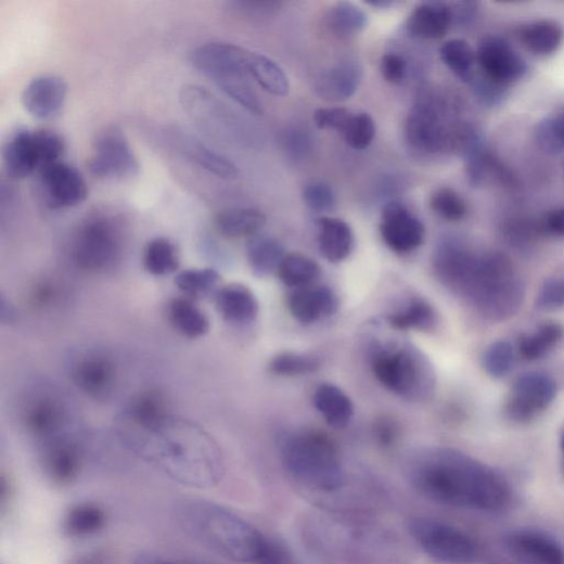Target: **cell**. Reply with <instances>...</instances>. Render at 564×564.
<instances>
[{
    "label": "cell",
    "instance_id": "cell-52",
    "mask_svg": "<svg viewBox=\"0 0 564 564\" xmlns=\"http://www.w3.org/2000/svg\"><path fill=\"white\" fill-rule=\"evenodd\" d=\"M352 113L344 107L319 108L313 115V120L319 129L343 132Z\"/></svg>",
    "mask_w": 564,
    "mask_h": 564
},
{
    "label": "cell",
    "instance_id": "cell-1",
    "mask_svg": "<svg viewBox=\"0 0 564 564\" xmlns=\"http://www.w3.org/2000/svg\"><path fill=\"white\" fill-rule=\"evenodd\" d=\"M410 479L422 496L452 508L497 513L511 500L509 483L500 473L453 449L420 453L411 463Z\"/></svg>",
    "mask_w": 564,
    "mask_h": 564
},
{
    "label": "cell",
    "instance_id": "cell-46",
    "mask_svg": "<svg viewBox=\"0 0 564 564\" xmlns=\"http://www.w3.org/2000/svg\"><path fill=\"white\" fill-rule=\"evenodd\" d=\"M342 134L350 149L363 151L373 143L376 125L368 113L352 114Z\"/></svg>",
    "mask_w": 564,
    "mask_h": 564
},
{
    "label": "cell",
    "instance_id": "cell-15",
    "mask_svg": "<svg viewBox=\"0 0 564 564\" xmlns=\"http://www.w3.org/2000/svg\"><path fill=\"white\" fill-rule=\"evenodd\" d=\"M70 379L87 396L98 400L107 399L117 383V367L106 352L88 350L70 367Z\"/></svg>",
    "mask_w": 564,
    "mask_h": 564
},
{
    "label": "cell",
    "instance_id": "cell-11",
    "mask_svg": "<svg viewBox=\"0 0 564 564\" xmlns=\"http://www.w3.org/2000/svg\"><path fill=\"white\" fill-rule=\"evenodd\" d=\"M139 168L138 159L119 129L107 128L99 133L88 161L93 177L125 180L136 177Z\"/></svg>",
    "mask_w": 564,
    "mask_h": 564
},
{
    "label": "cell",
    "instance_id": "cell-32",
    "mask_svg": "<svg viewBox=\"0 0 564 564\" xmlns=\"http://www.w3.org/2000/svg\"><path fill=\"white\" fill-rule=\"evenodd\" d=\"M286 256L282 244L270 236L255 235L247 244V259L249 266L259 278H265L278 271Z\"/></svg>",
    "mask_w": 564,
    "mask_h": 564
},
{
    "label": "cell",
    "instance_id": "cell-47",
    "mask_svg": "<svg viewBox=\"0 0 564 564\" xmlns=\"http://www.w3.org/2000/svg\"><path fill=\"white\" fill-rule=\"evenodd\" d=\"M431 205L439 217L450 222L461 221L467 214L464 200L450 188L438 189L432 196Z\"/></svg>",
    "mask_w": 564,
    "mask_h": 564
},
{
    "label": "cell",
    "instance_id": "cell-5",
    "mask_svg": "<svg viewBox=\"0 0 564 564\" xmlns=\"http://www.w3.org/2000/svg\"><path fill=\"white\" fill-rule=\"evenodd\" d=\"M371 366L380 384L401 398L425 401L435 394V369L412 344L395 341L373 345Z\"/></svg>",
    "mask_w": 564,
    "mask_h": 564
},
{
    "label": "cell",
    "instance_id": "cell-41",
    "mask_svg": "<svg viewBox=\"0 0 564 564\" xmlns=\"http://www.w3.org/2000/svg\"><path fill=\"white\" fill-rule=\"evenodd\" d=\"M220 273L214 268L187 269L176 275V286L190 299L209 296L219 287Z\"/></svg>",
    "mask_w": 564,
    "mask_h": 564
},
{
    "label": "cell",
    "instance_id": "cell-51",
    "mask_svg": "<svg viewBox=\"0 0 564 564\" xmlns=\"http://www.w3.org/2000/svg\"><path fill=\"white\" fill-rule=\"evenodd\" d=\"M470 84L472 85L475 97L486 106H497L507 95V88L492 82L482 74H475Z\"/></svg>",
    "mask_w": 564,
    "mask_h": 564
},
{
    "label": "cell",
    "instance_id": "cell-12",
    "mask_svg": "<svg viewBox=\"0 0 564 564\" xmlns=\"http://www.w3.org/2000/svg\"><path fill=\"white\" fill-rule=\"evenodd\" d=\"M476 61L483 76L507 89L522 80L528 70L521 53L500 37L484 38L477 47Z\"/></svg>",
    "mask_w": 564,
    "mask_h": 564
},
{
    "label": "cell",
    "instance_id": "cell-54",
    "mask_svg": "<svg viewBox=\"0 0 564 564\" xmlns=\"http://www.w3.org/2000/svg\"><path fill=\"white\" fill-rule=\"evenodd\" d=\"M407 68V61L400 54L387 53L382 59V74L384 79L389 84H401L406 78Z\"/></svg>",
    "mask_w": 564,
    "mask_h": 564
},
{
    "label": "cell",
    "instance_id": "cell-10",
    "mask_svg": "<svg viewBox=\"0 0 564 564\" xmlns=\"http://www.w3.org/2000/svg\"><path fill=\"white\" fill-rule=\"evenodd\" d=\"M408 530L416 543L432 557L449 564H466L474 560L476 547L462 530L430 518L409 521Z\"/></svg>",
    "mask_w": 564,
    "mask_h": 564
},
{
    "label": "cell",
    "instance_id": "cell-34",
    "mask_svg": "<svg viewBox=\"0 0 564 564\" xmlns=\"http://www.w3.org/2000/svg\"><path fill=\"white\" fill-rule=\"evenodd\" d=\"M321 273L319 264L302 254L286 255L277 271L282 284L294 290L315 285Z\"/></svg>",
    "mask_w": 564,
    "mask_h": 564
},
{
    "label": "cell",
    "instance_id": "cell-29",
    "mask_svg": "<svg viewBox=\"0 0 564 564\" xmlns=\"http://www.w3.org/2000/svg\"><path fill=\"white\" fill-rule=\"evenodd\" d=\"M313 400L317 410L333 428H345L355 415V405L351 399L333 384L320 385Z\"/></svg>",
    "mask_w": 564,
    "mask_h": 564
},
{
    "label": "cell",
    "instance_id": "cell-28",
    "mask_svg": "<svg viewBox=\"0 0 564 564\" xmlns=\"http://www.w3.org/2000/svg\"><path fill=\"white\" fill-rule=\"evenodd\" d=\"M318 245L326 260L338 264L344 261L355 248V234L341 219L321 218L318 221Z\"/></svg>",
    "mask_w": 564,
    "mask_h": 564
},
{
    "label": "cell",
    "instance_id": "cell-31",
    "mask_svg": "<svg viewBox=\"0 0 564 564\" xmlns=\"http://www.w3.org/2000/svg\"><path fill=\"white\" fill-rule=\"evenodd\" d=\"M168 317L172 326L185 337L198 338L209 331L208 317L188 297L172 299L168 306Z\"/></svg>",
    "mask_w": 564,
    "mask_h": 564
},
{
    "label": "cell",
    "instance_id": "cell-25",
    "mask_svg": "<svg viewBox=\"0 0 564 564\" xmlns=\"http://www.w3.org/2000/svg\"><path fill=\"white\" fill-rule=\"evenodd\" d=\"M174 132V143L188 161L219 178L234 179L239 176V168L229 158L210 150L192 136L182 131Z\"/></svg>",
    "mask_w": 564,
    "mask_h": 564
},
{
    "label": "cell",
    "instance_id": "cell-50",
    "mask_svg": "<svg viewBox=\"0 0 564 564\" xmlns=\"http://www.w3.org/2000/svg\"><path fill=\"white\" fill-rule=\"evenodd\" d=\"M304 201L309 208L319 211H329L335 206V194L332 188L323 182H313L304 190Z\"/></svg>",
    "mask_w": 564,
    "mask_h": 564
},
{
    "label": "cell",
    "instance_id": "cell-38",
    "mask_svg": "<svg viewBox=\"0 0 564 564\" xmlns=\"http://www.w3.org/2000/svg\"><path fill=\"white\" fill-rule=\"evenodd\" d=\"M326 23L334 36L345 40L360 35L367 28L369 18L357 5L342 2L330 10Z\"/></svg>",
    "mask_w": 564,
    "mask_h": 564
},
{
    "label": "cell",
    "instance_id": "cell-16",
    "mask_svg": "<svg viewBox=\"0 0 564 564\" xmlns=\"http://www.w3.org/2000/svg\"><path fill=\"white\" fill-rule=\"evenodd\" d=\"M381 234L393 252L408 254L422 245L426 230L408 207L399 202H390L383 209Z\"/></svg>",
    "mask_w": 564,
    "mask_h": 564
},
{
    "label": "cell",
    "instance_id": "cell-23",
    "mask_svg": "<svg viewBox=\"0 0 564 564\" xmlns=\"http://www.w3.org/2000/svg\"><path fill=\"white\" fill-rule=\"evenodd\" d=\"M67 94V86L55 76H42L34 79L24 90L22 103L24 108L37 119H49L63 107Z\"/></svg>",
    "mask_w": 564,
    "mask_h": 564
},
{
    "label": "cell",
    "instance_id": "cell-6",
    "mask_svg": "<svg viewBox=\"0 0 564 564\" xmlns=\"http://www.w3.org/2000/svg\"><path fill=\"white\" fill-rule=\"evenodd\" d=\"M281 459L290 474L303 485L333 491L343 483V466L335 445L317 432L289 436L281 446Z\"/></svg>",
    "mask_w": 564,
    "mask_h": 564
},
{
    "label": "cell",
    "instance_id": "cell-14",
    "mask_svg": "<svg viewBox=\"0 0 564 564\" xmlns=\"http://www.w3.org/2000/svg\"><path fill=\"white\" fill-rule=\"evenodd\" d=\"M556 396V384L542 373H527L514 383L505 410L510 419L530 422L548 409Z\"/></svg>",
    "mask_w": 564,
    "mask_h": 564
},
{
    "label": "cell",
    "instance_id": "cell-61",
    "mask_svg": "<svg viewBox=\"0 0 564 564\" xmlns=\"http://www.w3.org/2000/svg\"><path fill=\"white\" fill-rule=\"evenodd\" d=\"M368 4L372 5V7H375V8L388 9V8L394 5V2H384V0H382V2H371V3H368Z\"/></svg>",
    "mask_w": 564,
    "mask_h": 564
},
{
    "label": "cell",
    "instance_id": "cell-3",
    "mask_svg": "<svg viewBox=\"0 0 564 564\" xmlns=\"http://www.w3.org/2000/svg\"><path fill=\"white\" fill-rule=\"evenodd\" d=\"M176 520L193 541L234 562L255 563L265 539L242 517L211 502H183L176 510Z\"/></svg>",
    "mask_w": 564,
    "mask_h": 564
},
{
    "label": "cell",
    "instance_id": "cell-19",
    "mask_svg": "<svg viewBox=\"0 0 564 564\" xmlns=\"http://www.w3.org/2000/svg\"><path fill=\"white\" fill-rule=\"evenodd\" d=\"M41 463L47 476L57 485H67L78 478L84 465L81 445L67 435L43 443Z\"/></svg>",
    "mask_w": 564,
    "mask_h": 564
},
{
    "label": "cell",
    "instance_id": "cell-43",
    "mask_svg": "<svg viewBox=\"0 0 564 564\" xmlns=\"http://www.w3.org/2000/svg\"><path fill=\"white\" fill-rule=\"evenodd\" d=\"M321 368L318 358L302 352L285 351L274 357L269 370L280 376H303L316 373Z\"/></svg>",
    "mask_w": 564,
    "mask_h": 564
},
{
    "label": "cell",
    "instance_id": "cell-45",
    "mask_svg": "<svg viewBox=\"0 0 564 564\" xmlns=\"http://www.w3.org/2000/svg\"><path fill=\"white\" fill-rule=\"evenodd\" d=\"M482 364L486 373L492 379H503L514 364V348L508 341L492 343L484 351Z\"/></svg>",
    "mask_w": 564,
    "mask_h": 564
},
{
    "label": "cell",
    "instance_id": "cell-58",
    "mask_svg": "<svg viewBox=\"0 0 564 564\" xmlns=\"http://www.w3.org/2000/svg\"><path fill=\"white\" fill-rule=\"evenodd\" d=\"M544 230L555 236L564 238V206L551 211L543 222Z\"/></svg>",
    "mask_w": 564,
    "mask_h": 564
},
{
    "label": "cell",
    "instance_id": "cell-26",
    "mask_svg": "<svg viewBox=\"0 0 564 564\" xmlns=\"http://www.w3.org/2000/svg\"><path fill=\"white\" fill-rule=\"evenodd\" d=\"M453 24L451 8L444 3H423L410 15L408 33L418 39L444 38Z\"/></svg>",
    "mask_w": 564,
    "mask_h": 564
},
{
    "label": "cell",
    "instance_id": "cell-57",
    "mask_svg": "<svg viewBox=\"0 0 564 564\" xmlns=\"http://www.w3.org/2000/svg\"><path fill=\"white\" fill-rule=\"evenodd\" d=\"M451 8V7H450ZM453 24L467 26L472 24L477 16V4L475 3H458L451 8Z\"/></svg>",
    "mask_w": 564,
    "mask_h": 564
},
{
    "label": "cell",
    "instance_id": "cell-42",
    "mask_svg": "<svg viewBox=\"0 0 564 564\" xmlns=\"http://www.w3.org/2000/svg\"><path fill=\"white\" fill-rule=\"evenodd\" d=\"M443 62L453 75L470 84L475 75L476 53L469 42L461 39L447 41L440 49Z\"/></svg>",
    "mask_w": 564,
    "mask_h": 564
},
{
    "label": "cell",
    "instance_id": "cell-18",
    "mask_svg": "<svg viewBox=\"0 0 564 564\" xmlns=\"http://www.w3.org/2000/svg\"><path fill=\"white\" fill-rule=\"evenodd\" d=\"M174 414L167 396L150 388L131 397L123 413V432H151L159 428Z\"/></svg>",
    "mask_w": 564,
    "mask_h": 564
},
{
    "label": "cell",
    "instance_id": "cell-49",
    "mask_svg": "<svg viewBox=\"0 0 564 564\" xmlns=\"http://www.w3.org/2000/svg\"><path fill=\"white\" fill-rule=\"evenodd\" d=\"M536 305L542 311L564 308V277L547 280L538 294Z\"/></svg>",
    "mask_w": 564,
    "mask_h": 564
},
{
    "label": "cell",
    "instance_id": "cell-7",
    "mask_svg": "<svg viewBox=\"0 0 564 564\" xmlns=\"http://www.w3.org/2000/svg\"><path fill=\"white\" fill-rule=\"evenodd\" d=\"M124 233L113 217L97 214L84 220L70 239L69 254L75 265L90 273L106 272L120 261Z\"/></svg>",
    "mask_w": 564,
    "mask_h": 564
},
{
    "label": "cell",
    "instance_id": "cell-24",
    "mask_svg": "<svg viewBox=\"0 0 564 564\" xmlns=\"http://www.w3.org/2000/svg\"><path fill=\"white\" fill-rule=\"evenodd\" d=\"M338 299L326 286H309L295 290L289 297L291 315L299 323L310 325L335 315Z\"/></svg>",
    "mask_w": 564,
    "mask_h": 564
},
{
    "label": "cell",
    "instance_id": "cell-17",
    "mask_svg": "<svg viewBox=\"0 0 564 564\" xmlns=\"http://www.w3.org/2000/svg\"><path fill=\"white\" fill-rule=\"evenodd\" d=\"M27 432L46 443L62 435L67 422V412L60 398L50 393L33 396L23 410Z\"/></svg>",
    "mask_w": 564,
    "mask_h": 564
},
{
    "label": "cell",
    "instance_id": "cell-40",
    "mask_svg": "<svg viewBox=\"0 0 564 564\" xmlns=\"http://www.w3.org/2000/svg\"><path fill=\"white\" fill-rule=\"evenodd\" d=\"M564 329L559 323H546L535 333L523 335L518 348L522 357L527 361L542 359L563 338Z\"/></svg>",
    "mask_w": 564,
    "mask_h": 564
},
{
    "label": "cell",
    "instance_id": "cell-30",
    "mask_svg": "<svg viewBox=\"0 0 564 564\" xmlns=\"http://www.w3.org/2000/svg\"><path fill=\"white\" fill-rule=\"evenodd\" d=\"M215 223L226 238H253L265 227L266 217L255 208H229L220 211Z\"/></svg>",
    "mask_w": 564,
    "mask_h": 564
},
{
    "label": "cell",
    "instance_id": "cell-44",
    "mask_svg": "<svg viewBox=\"0 0 564 564\" xmlns=\"http://www.w3.org/2000/svg\"><path fill=\"white\" fill-rule=\"evenodd\" d=\"M538 148L548 155L564 152V112L546 117L536 129Z\"/></svg>",
    "mask_w": 564,
    "mask_h": 564
},
{
    "label": "cell",
    "instance_id": "cell-56",
    "mask_svg": "<svg viewBox=\"0 0 564 564\" xmlns=\"http://www.w3.org/2000/svg\"><path fill=\"white\" fill-rule=\"evenodd\" d=\"M375 435L382 445L390 446L398 435L396 422L386 416L379 419L375 423Z\"/></svg>",
    "mask_w": 564,
    "mask_h": 564
},
{
    "label": "cell",
    "instance_id": "cell-62",
    "mask_svg": "<svg viewBox=\"0 0 564 564\" xmlns=\"http://www.w3.org/2000/svg\"><path fill=\"white\" fill-rule=\"evenodd\" d=\"M561 448H562V451L564 453V433H563L562 438H561Z\"/></svg>",
    "mask_w": 564,
    "mask_h": 564
},
{
    "label": "cell",
    "instance_id": "cell-59",
    "mask_svg": "<svg viewBox=\"0 0 564 564\" xmlns=\"http://www.w3.org/2000/svg\"><path fill=\"white\" fill-rule=\"evenodd\" d=\"M130 564H200V561L175 560L154 554H140Z\"/></svg>",
    "mask_w": 564,
    "mask_h": 564
},
{
    "label": "cell",
    "instance_id": "cell-33",
    "mask_svg": "<svg viewBox=\"0 0 564 564\" xmlns=\"http://www.w3.org/2000/svg\"><path fill=\"white\" fill-rule=\"evenodd\" d=\"M563 28L554 21L542 20L526 25L521 31L525 48L537 55H550L562 43Z\"/></svg>",
    "mask_w": 564,
    "mask_h": 564
},
{
    "label": "cell",
    "instance_id": "cell-21",
    "mask_svg": "<svg viewBox=\"0 0 564 564\" xmlns=\"http://www.w3.org/2000/svg\"><path fill=\"white\" fill-rule=\"evenodd\" d=\"M509 551L527 564H564V550L549 535L534 529H518L505 537Z\"/></svg>",
    "mask_w": 564,
    "mask_h": 564
},
{
    "label": "cell",
    "instance_id": "cell-4",
    "mask_svg": "<svg viewBox=\"0 0 564 564\" xmlns=\"http://www.w3.org/2000/svg\"><path fill=\"white\" fill-rule=\"evenodd\" d=\"M466 299L484 319L502 322L523 306L526 287L513 261L504 254H475L454 291Z\"/></svg>",
    "mask_w": 564,
    "mask_h": 564
},
{
    "label": "cell",
    "instance_id": "cell-22",
    "mask_svg": "<svg viewBox=\"0 0 564 564\" xmlns=\"http://www.w3.org/2000/svg\"><path fill=\"white\" fill-rule=\"evenodd\" d=\"M362 79V64L355 57H344L320 75L316 92L325 101L343 102L357 93Z\"/></svg>",
    "mask_w": 564,
    "mask_h": 564
},
{
    "label": "cell",
    "instance_id": "cell-36",
    "mask_svg": "<svg viewBox=\"0 0 564 564\" xmlns=\"http://www.w3.org/2000/svg\"><path fill=\"white\" fill-rule=\"evenodd\" d=\"M251 77L273 97H286L291 85L285 70L268 56L253 53L249 68Z\"/></svg>",
    "mask_w": 564,
    "mask_h": 564
},
{
    "label": "cell",
    "instance_id": "cell-8",
    "mask_svg": "<svg viewBox=\"0 0 564 564\" xmlns=\"http://www.w3.org/2000/svg\"><path fill=\"white\" fill-rule=\"evenodd\" d=\"M458 126L447 125L445 105L438 98L421 95L408 115L406 140L415 153L435 155L452 150Z\"/></svg>",
    "mask_w": 564,
    "mask_h": 564
},
{
    "label": "cell",
    "instance_id": "cell-35",
    "mask_svg": "<svg viewBox=\"0 0 564 564\" xmlns=\"http://www.w3.org/2000/svg\"><path fill=\"white\" fill-rule=\"evenodd\" d=\"M106 520L105 512L99 505L84 503L67 512L63 529L68 537L85 538L100 533L105 527Z\"/></svg>",
    "mask_w": 564,
    "mask_h": 564
},
{
    "label": "cell",
    "instance_id": "cell-60",
    "mask_svg": "<svg viewBox=\"0 0 564 564\" xmlns=\"http://www.w3.org/2000/svg\"><path fill=\"white\" fill-rule=\"evenodd\" d=\"M68 564H110V561L104 553L94 551L82 554Z\"/></svg>",
    "mask_w": 564,
    "mask_h": 564
},
{
    "label": "cell",
    "instance_id": "cell-55",
    "mask_svg": "<svg viewBox=\"0 0 564 564\" xmlns=\"http://www.w3.org/2000/svg\"><path fill=\"white\" fill-rule=\"evenodd\" d=\"M290 556L284 547L265 537L254 564H289Z\"/></svg>",
    "mask_w": 564,
    "mask_h": 564
},
{
    "label": "cell",
    "instance_id": "cell-53",
    "mask_svg": "<svg viewBox=\"0 0 564 564\" xmlns=\"http://www.w3.org/2000/svg\"><path fill=\"white\" fill-rule=\"evenodd\" d=\"M285 150L294 161H304L311 152V138L303 128H292L285 133Z\"/></svg>",
    "mask_w": 564,
    "mask_h": 564
},
{
    "label": "cell",
    "instance_id": "cell-2",
    "mask_svg": "<svg viewBox=\"0 0 564 564\" xmlns=\"http://www.w3.org/2000/svg\"><path fill=\"white\" fill-rule=\"evenodd\" d=\"M121 439L136 456L181 485L205 489L225 476L217 443L175 415L151 432H123Z\"/></svg>",
    "mask_w": 564,
    "mask_h": 564
},
{
    "label": "cell",
    "instance_id": "cell-20",
    "mask_svg": "<svg viewBox=\"0 0 564 564\" xmlns=\"http://www.w3.org/2000/svg\"><path fill=\"white\" fill-rule=\"evenodd\" d=\"M3 162L8 176L13 180H24L43 168L37 130L16 129L7 141Z\"/></svg>",
    "mask_w": 564,
    "mask_h": 564
},
{
    "label": "cell",
    "instance_id": "cell-9",
    "mask_svg": "<svg viewBox=\"0 0 564 564\" xmlns=\"http://www.w3.org/2000/svg\"><path fill=\"white\" fill-rule=\"evenodd\" d=\"M253 52L225 42L200 46L191 54V61L202 75L214 81L222 91L249 81Z\"/></svg>",
    "mask_w": 564,
    "mask_h": 564
},
{
    "label": "cell",
    "instance_id": "cell-63",
    "mask_svg": "<svg viewBox=\"0 0 564 564\" xmlns=\"http://www.w3.org/2000/svg\"><path fill=\"white\" fill-rule=\"evenodd\" d=\"M200 564H217V563H210V562L200 561Z\"/></svg>",
    "mask_w": 564,
    "mask_h": 564
},
{
    "label": "cell",
    "instance_id": "cell-37",
    "mask_svg": "<svg viewBox=\"0 0 564 564\" xmlns=\"http://www.w3.org/2000/svg\"><path fill=\"white\" fill-rule=\"evenodd\" d=\"M388 323L396 330L430 331L437 324V313L425 299L413 298L405 307L389 315Z\"/></svg>",
    "mask_w": 564,
    "mask_h": 564
},
{
    "label": "cell",
    "instance_id": "cell-27",
    "mask_svg": "<svg viewBox=\"0 0 564 564\" xmlns=\"http://www.w3.org/2000/svg\"><path fill=\"white\" fill-rule=\"evenodd\" d=\"M217 306L228 322L246 325L254 322L259 304L254 293L245 285L231 284L217 292Z\"/></svg>",
    "mask_w": 564,
    "mask_h": 564
},
{
    "label": "cell",
    "instance_id": "cell-48",
    "mask_svg": "<svg viewBox=\"0 0 564 564\" xmlns=\"http://www.w3.org/2000/svg\"><path fill=\"white\" fill-rule=\"evenodd\" d=\"M62 299V292L55 281L40 280L31 289L28 297L30 307L35 310L46 311L55 307Z\"/></svg>",
    "mask_w": 564,
    "mask_h": 564
},
{
    "label": "cell",
    "instance_id": "cell-39",
    "mask_svg": "<svg viewBox=\"0 0 564 564\" xmlns=\"http://www.w3.org/2000/svg\"><path fill=\"white\" fill-rule=\"evenodd\" d=\"M143 261L145 269L153 275L164 277L174 273L180 267L178 247L168 239H155L146 245Z\"/></svg>",
    "mask_w": 564,
    "mask_h": 564
},
{
    "label": "cell",
    "instance_id": "cell-13",
    "mask_svg": "<svg viewBox=\"0 0 564 564\" xmlns=\"http://www.w3.org/2000/svg\"><path fill=\"white\" fill-rule=\"evenodd\" d=\"M38 176L40 192L49 208L76 207L88 198V183L74 166L57 162L43 168Z\"/></svg>",
    "mask_w": 564,
    "mask_h": 564
},
{
    "label": "cell",
    "instance_id": "cell-64",
    "mask_svg": "<svg viewBox=\"0 0 564 564\" xmlns=\"http://www.w3.org/2000/svg\"><path fill=\"white\" fill-rule=\"evenodd\" d=\"M563 471H564V463H563Z\"/></svg>",
    "mask_w": 564,
    "mask_h": 564
}]
</instances>
